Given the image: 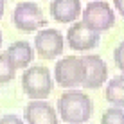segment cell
Returning <instances> with one entry per match:
<instances>
[{
    "label": "cell",
    "mask_w": 124,
    "mask_h": 124,
    "mask_svg": "<svg viewBox=\"0 0 124 124\" xmlns=\"http://www.w3.org/2000/svg\"><path fill=\"white\" fill-rule=\"evenodd\" d=\"M58 112L67 124H85L92 117L93 102L85 92L68 88L58 99Z\"/></svg>",
    "instance_id": "6da1fadb"
},
{
    "label": "cell",
    "mask_w": 124,
    "mask_h": 124,
    "mask_svg": "<svg viewBox=\"0 0 124 124\" xmlns=\"http://www.w3.org/2000/svg\"><path fill=\"white\" fill-rule=\"evenodd\" d=\"M52 74L43 65H32L23 70L22 76V88L25 95L32 101H45L52 93Z\"/></svg>",
    "instance_id": "7a4b0ae2"
},
{
    "label": "cell",
    "mask_w": 124,
    "mask_h": 124,
    "mask_svg": "<svg viewBox=\"0 0 124 124\" xmlns=\"http://www.w3.org/2000/svg\"><path fill=\"white\" fill-rule=\"evenodd\" d=\"M81 22L86 25L88 29L95 32H102L113 27L115 23V13L110 7L108 2L104 0H93L85 6L81 11Z\"/></svg>",
    "instance_id": "3957f363"
},
{
    "label": "cell",
    "mask_w": 124,
    "mask_h": 124,
    "mask_svg": "<svg viewBox=\"0 0 124 124\" xmlns=\"http://www.w3.org/2000/svg\"><path fill=\"white\" fill-rule=\"evenodd\" d=\"M54 81L63 88H76L83 86L85 81V63L83 58L67 56L56 61L54 67Z\"/></svg>",
    "instance_id": "277c9868"
},
{
    "label": "cell",
    "mask_w": 124,
    "mask_h": 124,
    "mask_svg": "<svg viewBox=\"0 0 124 124\" xmlns=\"http://www.w3.org/2000/svg\"><path fill=\"white\" fill-rule=\"evenodd\" d=\"M13 23L22 32H32L38 29H43L47 25V18L38 4L31 0L18 2L13 11Z\"/></svg>",
    "instance_id": "5b68a950"
},
{
    "label": "cell",
    "mask_w": 124,
    "mask_h": 124,
    "mask_svg": "<svg viewBox=\"0 0 124 124\" xmlns=\"http://www.w3.org/2000/svg\"><path fill=\"white\" fill-rule=\"evenodd\" d=\"M65 50V38L58 29H40L34 38V52L43 59H54Z\"/></svg>",
    "instance_id": "8992f818"
},
{
    "label": "cell",
    "mask_w": 124,
    "mask_h": 124,
    "mask_svg": "<svg viewBox=\"0 0 124 124\" xmlns=\"http://www.w3.org/2000/svg\"><path fill=\"white\" fill-rule=\"evenodd\" d=\"M101 36L99 32L88 29L83 22H74L67 31V45L72 50H92L99 45Z\"/></svg>",
    "instance_id": "52a82bcc"
},
{
    "label": "cell",
    "mask_w": 124,
    "mask_h": 124,
    "mask_svg": "<svg viewBox=\"0 0 124 124\" xmlns=\"http://www.w3.org/2000/svg\"><path fill=\"white\" fill-rule=\"evenodd\" d=\"M85 63V81L83 86L88 90H97V88L104 86V83L108 81V65L101 56H88L83 58Z\"/></svg>",
    "instance_id": "ba28073f"
},
{
    "label": "cell",
    "mask_w": 124,
    "mask_h": 124,
    "mask_svg": "<svg viewBox=\"0 0 124 124\" xmlns=\"http://www.w3.org/2000/svg\"><path fill=\"white\" fill-rule=\"evenodd\" d=\"M23 119L27 124H58V113L47 101H31L25 106Z\"/></svg>",
    "instance_id": "9c48e42d"
},
{
    "label": "cell",
    "mask_w": 124,
    "mask_h": 124,
    "mask_svg": "<svg viewBox=\"0 0 124 124\" xmlns=\"http://www.w3.org/2000/svg\"><path fill=\"white\" fill-rule=\"evenodd\" d=\"M50 15L59 23H74L81 16V0H52Z\"/></svg>",
    "instance_id": "30bf717a"
},
{
    "label": "cell",
    "mask_w": 124,
    "mask_h": 124,
    "mask_svg": "<svg viewBox=\"0 0 124 124\" xmlns=\"http://www.w3.org/2000/svg\"><path fill=\"white\" fill-rule=\"evenodd\" d=\"M6 54L11 59V63L15 65V68L18 70V68H27L31 65L34 58V49L31 47L29 41H15L7 47Z\"/></svg>",
    "instance_id": "8fae6325"
},
{
    "label": "cell",
    "mask_w": 124,
    "mask_h": 124,
    "mask_svg": "<svg viewBox=\"0 0 124 124\" xmlns=\"http://www.w3.org/2000/svg\"><path fill=\"white\" fill-rule=\"evenodd\" d=\"M106 99L112 104L124 108V74L122 76H115L106 83V92H104Z\"/></svg>",
    "instance_id": "7c38bea8"
},
{
    "label": "cell",
    "mask_w": 124,
    "mask_h": 124,
    "mask_svg": "<svg viewBox=\"0 0 124 124\" xmlns=\"http://www.w3.org/2000/svg\"><path fill=\"white\" fill-rule=\"evenodd\" d=\"M16 76V68L11 63V59L7 58V54H0V85H6L9 81L15 79Z\"/></svg>",
    "instance_id": "4fadbf2b"
},
{
    "label": "cell",
    "mask_w": 124,
    "mask_h": 124,
    "mask_svg": "<svg viewBox=\"0 0 124 124\" xmlns=\"http://www.w3.org/2000/svg\"><path fill=\"white\" fill-rule=\"evenodd\" d=\"M101 124H124V108H108L101 117Z\"/></svg>",
    "instance_id": "5bb4252c"
},
{
    "label": "cell",
    "mask_w": 124,
    "mask_h": 124,
    "mask_svg": "<svg viewBox=\"0 0 124 124\" xmlns=\"http://www.w3.org/2000/svg\"><path fill=\"white\" fill-rule=\"evenodd\" d=\"M113 61H115V65H117V68L124 74V41L115 47V50H113Z\"/></svg>",
    "instance_id": "9a60e30c"
},
{
    "label": "cell",
    "mask_w": 124,
    "mask_h": 124,
    "mask_svg": "<svg viewBox=\"0 0 124 124\" xmlns=\"http://www.w3.org/2000/svg\"><path fill=\"white\" fill-rule=\"evenodd\" d=\"M0 124H23V119H20L15 113H7L0 117Z\"/></svg>",
    "instance_id": "2e32d148"
},
{
    "label": "cell",
    "mask_w": 124,
    "mask_h": 124,
    "mask_svg": "<svg viewBox=\"0 0 124 124\" xmlns=\"http://www.w3.org/2000/svg\"><path fill=\"white\" fill-rule=\"evenodd\" d=\"M113 6L119 11V15H122V18H124V0H113Z\"/></svg>",
    "instance_id": "e0dca14e"
},
{
    "label": "cell",
    "mask_w": 124,
    "mask_h": 124,
    "mask_svg": "<svg viewBox=\"0 0 124 124\" xmlns=\"http://www.w3.org/2000/svg\"><path fill=\"white\" fill-rule=\"evenodd\" d=\"M4 9H6V0H0V18L4 15Z\"/></svg>",
    "instance_id": "ac0fdd59"
},
{
    "label": "cell",
    "mask_w": 124,
    "mask_h": 124,
    "mask_svg": "<svg viewBox=\"0 0 124 124\" xmlns=\"http://www.w3.org/2000/svg\"><path fill=\"white\" fill-rule=\"evenodd\" d=\"M0 45H2V32H0Z\"/></svg>",
    "instance_id": "d6986e66"
}]
</instances>
